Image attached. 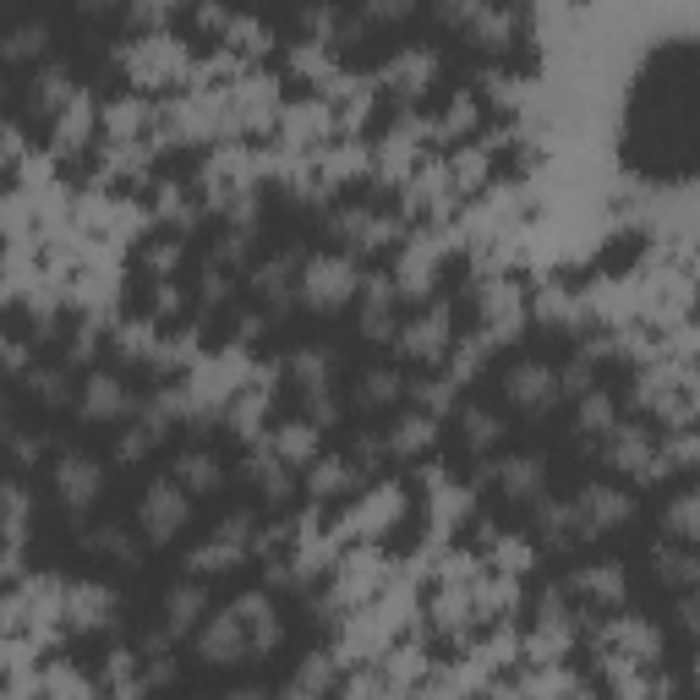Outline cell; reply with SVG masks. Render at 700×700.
Masks as SVG:
<instances>
[{
	"label": "cell",
	"instance_id": "1",
	"mask_svg": "<svg viewBox=\"0 0 700 700\" xmlns=\"http://www.w3.org/2000/svg\"><path fill=\"white\" fill-rule=\"evenodd\" d=\"M181 520H186V498L175 493V482H154L148 487V498H143V525L154 536H170V531H181Z\"/></svg>",
	"mask_w": 700,
	"mask_h": 700
},
{
	"label": "cell",
	"instance_id": "2",
	"mask_svg": "<svg viewBox=\"0 0 700 700\" xmlns=\"http://www.w3.org/2000/svg\"><path fill=\"white\" fill-rule=\"evenodd\" d=\"M55 482H61V498H66V504H83V498L99 493L104 471H99L93 460H83V454H66V460L55 465Z\"/></svg>",
	"mask_w": 700,
	"mask_h": 700
},
{
	"label": "cell",
	"instance_id": "3",
	"mask_svg": "<svg viewBox=\"0 0 700 700\" xmlns=\"http://www.w3.org/2000/svg\"><path fill=\"white\" fill-rule=\"evenodd\" d=\"M509 400L525 405V411H542L547 400H553V372L536 367V361H525V367L509 372Z\"/></svg>",
	"mask_w": 700,
	"mask_h": 700
},
{
	"label": "cell",
	"instance_id": "4",
	"mask_svg": "<svg viewBox=\"0 0 700 700\" xmlns=\"http://www.w3.org/2000/svg\"><path fill=\"white\" fill-rule=\"evenodd\" d=\"M241 651V613H219L214 624L203 629V657L208 662H236Z\"/></svg>",
	"mask_w": 700,
	"mask_h": 700
},
{
	"label": "cell",
	"instance_id": "5",
	"mask_svg": "<svg viewBox=\"0 0 700 700\" xmlns=\"http://www.w3.org/2000/svg\"><path fill=\"white\" fill-rule=\"evenodd\" d=\"M83 411H88V416H121V411H126L121 383H115V378H88V389H83Z\"/></svg>",
	"mask_w": 700,
	"mask_h": 700
},
{
	"label": "cell",
	"instance_id": "6",
	"mask_svg": "<svg viewBox=\"0 0 700 700\" xmlns=\"http://www.w3.org/2000/svg\"><path fill=\"white\" fill-rule=\"evenodd\" d=\"M504 476H509V493H536V482H542V465H536V460H509Z\"/></svg>",
	"mask_w": 700,
	"mask_h": 700
},
{
	"label": "cell",
	"instance_id": "7",
	"mask_svg": "<svg viewBox=\"0 0 700 700\" xmlns=\"http://www.w3.org/2000/svg\"><path fill=\"white\" fill-rule=\"evenodd\" d=\"M197 602H203V597H197L192 586L170 591V602H165V608H170V629H186V624H192V608H197Z\"/></svg>",
	"mask_w": 700,
	"mask_h": 700
},
{
	"label": "cell",
	"instance_id": "8",
	"mask_svg": "<svg viewBox=\"0 0 700 700\" xmlns=\"http://www.w3.org/2000/svg\"><path fill=\"white\" fill-rule=\"evenodd\" d=\"M465 433H471V443H498V416H487V411H465Z\"/></svg>",
	"mask_w": 700,
	"mask_h": 700
},
{
	"label": "cell",
	"instance_id": "9",
	"mask_svg": "<svg viewBox=\"0 0 700 700\" xmlns=\"http://www.w3.org/2000/svg\"><path fill=\"white\" fill-rule=\"evenodd\" d=\"M181 476H192V487H208V482H214V465H208L203 454H186V460H181Z\"/></svg>",
	"mask_w": 700,
	"mask_h": 700
},
{
	"label": "cell",
	"instance_id": "10",
	"mask_svg": "<svg viewBox=\"0 0 700 700\" xmlns=\"http://www.w3.org/2000/svg\"><path fill=\"white\" fill-rule=\"evenodd\" d=\"M389 389H400V378H389V372H372L367 378V400H389Z\"/></svg>",
	"mask_w": 700,
	"mask_h": 700
},
{
	"label": "cell",
	"instance_id": "11",
	"mask_svg": "<svg viewBox=\"0 0 700 700\" xmlns=\"http://www.w3.org/2000/svg\"><path fill=\"white\" fill-rule=\"evenodd\" d=\"M230 700H263L258 690H236V695H230Z\"/></svg>",
	"mask_w": 700,
	"mask_h": 700
}]
</instances>
